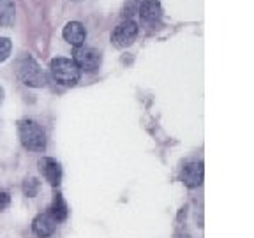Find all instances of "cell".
Returning a JSON list of instances; mask_svg holds the SVG:
<instances>
[{
  "instance_id": "6da1fadb",
  "label": "cell",
  "mask_w": 254,
  "mask_h": 238,
  "mask_svg": "<svg viewBox=\"0 0 254 238\" xmlns=\"http://www.w3.org/2000/svg\"><path fill=\"white\" fill-rule=\"evenodd\" d=\"M18 134L20 141L27 150L44 152L46 150V134L43 127L32 119H25L18 122Z\"/></svg>"
},
{
  "instance_id": "7a4b0ae2",
  "label": "cell",
  "mask_w": 254,
  "mask_h": 238,
  "mask_svg": "<svg viewBox=\"0 0 254 238\" xmlns=\"http://www.w3.org/2000/svg\"><path fill=\"white\" fill-rule=\"evenodd\" d=\"M16 74H18L21 83L27 85V87L41 88V87H46V83H48L46 74L43 72L41 65L36 62V59L30 55L21 57V59L16 62Z\"/></svg>"
},
{
  "instance_id": "3957f363",
  "label": "cell",
  "mask_w": 254,
  "mask_h": 238,
  "mask_svg": "<svg viewBox=\"0 0 254 238\" xmlns=\"http://www.w3.org/2000/svg\"><path fill=\"white\" fill-rule=\"evenodd\" d=\"M50 71H52L57 83L64 85V87H74L79 81V76H81V71L72 62V59H65V57L53 59L52 63H50Z\"/></svg>"
},
{
  "instance_id": "277c9868",
  "label": "cell",
  "mask_w": 254,
  "mask_h": 238,
  "mask_svg": "<svg viewBox=\"0 0 254 238\" xmlns=\"http://www.w3.org/2000/svg\"><path fill=\"white\" fill-rule=\"evenodd\" d=\"M72 62L78 65L79 71L85 72H95L101 67V52H97L95 48H88V46H78L72 53Z\"/></svg>"
},
{
  "instance_id": "5b68a950",
  "label": "cell",
  "mask_w": 254,
  "mask_h": 238,
  "mask_svg": "<svg viewBox=\"0 0 254 238\" xmlns=\"http://www.w3.org/2000/svg\"><path fill=\"white\" fill-rule=\"evenodd\" d=\"M138 37V25L132 20H124L120 25H117L115 30L111 32V44L119 50L129 48Z\"/></svg>"
},
{
  "instance_id": "8992f818",
  "label": "cell",
  "mask_w": 254,
  "mask_h": 238,
  "mask_svg": "<svg viewBox=\"0 0 254 238\" xmlns=\"http://www.w3.org/2000/svg\"><path fill=\"white\" fill-rule=\"evenodd\" d=\"M39 171L52 187H59L62 182V166L57 159L43 157L39 161Z\"/></svg>"
},
{
  "instance_id": "52a82bcc",
  "label": "cell",
  "mask_w": 254,
  "mask_h": 238,
  "mask_svg": "<svg viewBox=\"0 0 254 238\" xmlns=\"http://www.w3.org/2000/svg\"><path fill=\"white\" fill-rule=\"evenodd\" d=\"M138 12L143 23L147 27H154L155 23H159L161 16H163V7H161L159 0H141Z\"/></svg>"
},
{
  "instance_id": "ba28073f",
  "label": "cell",
  "mask_w": 254,
  "mask_h": 238,
  "mask_svg": "<svg viewBox=\"0 0 254 238\" xmlns=\"http://www.w3.org/2000/svg\"><path fill=\"white\" fill-rule=\"evenodd\" d=\"M203 163H189L182 168V173H180V180L186 187L189 189H196L203 183Z\"/></svg>"
},
{
  "instance_id": "9c48e42d",
  "label": "cell",
  "mask_w": 254,
  "mask_h": 238,
  "mask_svg": "<svg viewBox=\"0 0 254 238\" xmlns=\"http://www.w3.org/2000/svg\"><path fill=\"white\" fill-rule=\"evenodd\" d=\"M57 224L59 222L50 215V212H44V214H37L34 217V221H32V231L39 238L52 237L57 230Z\"/></svg>"
},
{
  "instance_id": "30bf717a",
  "label": "cell",
  "mask_w": 254,
  "mask_h": 238,
  "mask_svg": "<svg viewBox=\"0 0 254 238\" xmlns=\"http://www.w3.org/2000/svg\"><path fill=\"white\" fill-rule=\"evenodd\" d=\"M62 37L65 39V43H69L71 46L78 48L83 46L85 39H87V30L79 21H69L62 30Z\"/></svg>"
},
{
  "instance_id": "8fae6325",
  "label": "cell",
  "mask_w": 254,
  "mask_h": 238,
  "mask_svg": "<svg viewBox=\"0 0 254 238\" xmlns=\"http://www.w3.org/2000/svg\"><path fill=\"white\" fill-rule=\"evenodd\" d=\"M48 212H50V215H52L57 222H64L65 219H67V214H69L67 203H65V199L62 198L60 192H57V194L53 196L52 206H50V210Z\"/></svg>"
},
{
  "instance_id": "7c38bea8",
  "label": "cell",
  "mask_w": 254,
  "mask_h": 238,
  "mask_svg": "<svg viewBox=\"0 0 254 238\" xmlns=\"http://www.w3.org/2000/svg\"><path fill=\"white\" fill-rule=\"evenodd\" d=\"M16 20V5L14 0H0V25L11 27Z\"/></svg>"
},
{
  "instance_id": "4fadbf2b",
  "label": "cell",
  "mask_w": 254,
  "mask_h": 238,
  "mask_svg": "<svg viewBox=\"0 0 254 238\" xmlns=\"http://www.w3.org/2000/svg\"><path fill=\"white\" fill-rule=\"evenodd\" d=\"M23 192L28 198H34V196L39 192V180L37 178H27L23 182Z\"/></svg>"
},
{
  "instance_id": "5bb4252c",
  "label": "cell",
  "mask_w": 254,
  "mask_h": 238,
  "mask_svg": "<svg viewBox=\"0 0 254 238\" xmlns=\"http://www.w3.org/2000/svg\"><path fill=\"white\" fill-rule=\"evenodd\" d=\"M11 50H12V43L9 37H0V63L5 62L11 55Z\"/></svg>"
},
{
  "instance_id": "9a60e30c",
  "label": "cell",
  "mask_w": 254,
  "mask_h": 238,
  "mask_svg": "<svg viewBox=\"0 0 254 238\" xmlns=\"http://www.w3.org/2000/svg\"><path fill=\"white\" fill-rule=\"evenodd\" d=\"M9 203H11V196H9V192L0 190V210H5V208L9 206Z\"/></svg>"
},
{
  "instance_id": "2e32d148",
  "label": "cell",
  "mask_w": 254,
  "mask_h": 238,
  "mask_svg": "<svg viewBox=\"0 0 254 238\" xmlns=\"http://www.w3.org/2000/svg\"><path fill=\"white\" fill-rule=\"evenodd\" d=\"M2 101H4V90L0 88V103H2Z\"/></svg>"
},
{
  "instance_id": "e0dca14e",
  "label": "cell",
  "mask_w": 254,
  "mask_h": 238,
  "mask_svg": "<svg viewBox=\"0 0 254 238\" xmlns=\"http://www.w3.org/2000/svg\"><path fill=\"white\" fill-rule=\"evenodd\" d=\"M72 2H79V0H72Z\"/></svg>"
}]
</instances>
